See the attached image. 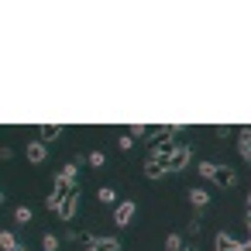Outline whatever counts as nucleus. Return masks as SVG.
<instances>
[{
	"label": "nucleus",
	"instance_id": "f257e3e1",
	"mask_svg": "<svg viewBox=\"0 0 251 251\" xmlns=\"http://www.w3.org/2000/svg\"><path fill=\"white\" fill-rule=\"evenodd\" d=\"M189 158H193V148H189V145H176V151H172V158L165 162V169H169V172H182V169L189 165Z\"/></svg>",
	"mask_w": 251,
	"mask_h": 251
},
{
	"label": "nucleus",
	"instance_id": "f03ea898",
	"mask_svg": "<svg viewBox=\"0 0 251 251\" xmlns=\"http://www.w3.org/2000/svg\"><path fill=\"white\" fill-rule=\"evenodd\" d=\"M134 213H138L134 200H124V203H117V206H114V224H117V227H127V224L134 220Z\"/></svg>",
	"mask_w": 251,
	"mask_h": 251
},
{
	"label": "nucleus",
	"instance_id": "7ed1b4c3",
	"mask_svg": "<svg viewBox=\"0 0 251 251\" xmlns=\"http://www.w3.org/2000/svg\"><path fill=\"white\" fill-rule=\"evenodd\" d=\"M213 182H217L220 189H230V186H237V172H234V165H217V176H213Z\"/></svg>",
	"mask_w": 251,
	"mask_h": 251
},
{
	"label": "nucleus",
	"instance_id": "20e7f679",
	"mask_svg": "<svg viewBox=\"0 0 251 251\" xmlns=\"http://www.w3.org/2000/svg\"><path fill=\"white\" fill-rule=\"evenodd\" d=\"M25 155H28L31 165H42V162L49 158V145H45V141H31V145L25 148Z\"/></svg>",
	"mask_w": 251,
	"mask_h": 251
},
{
	"label": "nucleus",
	"instance_id": "39448f33",
	"mask_svg": "<svg viewBox=\"0 0 251 251\" xmlns=\"http://www.w3.org/2000/svg\"><path fill=\"white\" fill-rule=\"evenodd\" d=\"M141 172H145V179H162V176H169V169L158 162V158H145V165H141Z\"/></svg>",
	"mask_w": 251,
	"mask_h": 251
},
{
	"label": "nucleus",
	"instance_id": "423d86ee",
	"mask_svg": "<svg viewBox=\"0 0 251 251\" xmlns=\"http://www.w3.org/2000/svg\"><path fill=\"white\" fill-rule=\"evenodd\" d=\"M186 196H189V206H193V210H206V206H210V193H206L203 186H193Z\"/></svg>",
	"mask_w": 251,
	"mask_h": 251
},
{
	"label": "nucleus",
	"instance_id": "0eeeda50",
	"mask_svg": "<svg viewBox=\"0 0 251 251\" xmlns=\"http://www.w3.org/2000/svg\"><path fill=\"white\" fill-rule=\"evenodd\" d=\"M79 213V189H73L69 193V200L62 203V210H59V220H73Z\"/></svg>",
	"mask_w": 251,
	"mask_h": 251
},
{
	"label": "nucleus",
	"instance_id": "6e6552de",
	"mask_svg": "<svg viewBox=\"0 0 251 251\" xmlns=\"http://www.w3.org/2000/svg\"><path fill=\"white\" fill-rule=\"evenodd\" d=\"M241 248V241H234L227 230H217L213 234V251H237Z\"/></svg>",
	"mask_w": 251,
	"mask_h": 251
},
{
	"label": "nucleus",
	"instance_id": "1a4fd4ad",
	"mask_svg": "<svg viewBox=\"0 0 251 251\" xmlns=\"http://www.w3.org/2000/svg\"><path fill=\"white\" fill-rule=\"evenodd\" d=\"M66 200H69V193H66V189H55V186H52V193L45 196V206H49V210H52V213L59 217V210H62V203H66Z\"/></svg>",
	"mask_w": 251,
	"mask_h": 251
},
{
	"label": "nucleus",
	"instance_id": "9d476101",
	"mask_svg": "<svg viewBox=\"0 0 251 251\" xmlns=\"http://www.w3.org/2000/svg\"><path fill=\"white\" fill-rule=\"evenodd\" d=\"M59 134H62V127H59V124H38V141H45V145H49V141H55Z\"/></svg>",
	"mask_w": 251,
	"mask_h": 251
},
{
	"label": "nucleus",
	"instance_id": "9b49d317",
	"mask_svg": "<svg viewBox=\"0 0 251 251\" xmlns=\"http://www.w3.org/2000/svg\"><path fill=\"white\" fill-rule=\"evenodd\" d=\"M0 248H4V251H18V248H21V241H18L11 230H0Z\"/></svg>",
	"mask_w": 251,
	"mask_h": 251
},
{
	"label": "nucleus",
	"instance_id": "f8f14e48",
	"mask_svg": "<svg viewBox=\"0 0 251 251\" xmlns=\"http://www.w3.org/2000/svg\"><path fill=\"white\" fill-rule=\"evenodd\" d=\"M182 248H186V237H182V234H176V230H172V234H169V237H165V251H182Z\"/></svg>",
	"mask_w": 251,
	"mask_h": 251
},
{
	"label": "nucleus",
	"instance_id": "ddd939ff",
	"mask_svg": "<svg viewBox=\"0 0 251 251\" xmlns=\"http://www.w3.org/2000/svg\"><path fill=\"white\" fill-rule=\"evenodd\" d=\"M59 244H62V241H59L55 234H49V230L42 234V251H59Z\"/></svg>",
	"mask_w": 251,
	"mask_h": 251
},
{
	"label": "nucleus",
	"instance_id": "4468645a",
	"mask_svg": "<svg viewBox=\"0 0 251 251\" xmlns=\"http://www.w3.org/2000/svg\"><path fill=\"white\" fill-rule=\"evenodd\" d=\"M86 162H90L93 169H103V165H107V155H103V151L97 148V151H90V155H86Z\"/></svg>",
	"mask_w": 251,
	"mask_h": 251
},
{
	"label": "nucleus",
	"instance_id": "2eb2a0df",
	"mask_svg": "<svg viewBox=\"0 0 251 251\" xmlns=\"http://www.w3.org/2000/svg\"><path fill=\"white\" fill-rule=\"evenodd\" d=\"M97 248H100V251H121V241H117V237H100Z\"/></svg>",
	"mask_w": 251,
	"mask_h": 251
},
{
	"label": "nucleus",
	"instance_id": "dca6fc26",
	"mask_svg": "<svg viewBox=\"0 0 251 251\" xmlns=\"http://www.w3.org/2000/svg\"><path fill=\"white\" fill-rule=\"evenodd\" d=\"M97 200H100V203H114V200H117V193H114L110 186H100V189H97Z\"/></svg>",
	"mask_w": 251,
	"mask_h": 251
},
{
	"label": "nucleus",
	"instance_id": "f3484780",
	"mask_svg": "<svg viewBox=\"0 0 251 251\" xmlns=\"http://www.w3.org/2000/svg\"><path fill=\"white\" fill-rule=\"evenodd\" d=\"M14 220H18V224H28V220H31V206H25V203H21V206L14 210Z\"/></svg>",
	"mask_w": 251,
	"mask_h": 251
},
{
	"label": "nucleus",
	"instance_id": "a211bd4d",
	"mask_svg": "<svg viewBox=\"0 0 251 251\" xmlns=\"http://www.w3.org/2000/svg\"><path fill=\"white\" fill-rule=\"evenodd\" d=\"M200 176H203V179H213V176H217V165H213V162H200Z\"/></svg>",
	"mask_w": 251,
	"mask_h": 251
},
{
	"label": "nucleus",
	"instance_id": "6ab92c4d",
	"mask_svg": "<svg viewBox=\"0 0 251 251\" xmlns=\"http://www.w3.org/2000/svg\"><path fill=\"white\" fill-rule=\"evenodd\" d=\"M241 145H251V127H241V131H237V148H241Z\"/></svg>",
	"mask_w": 251,
	"mask_h": 251
},
{
	"label": "nucleus",
	"instance_id": "aec40b11",
	"mask_svg": "<svg viewBox=\"0 0 251 251\" xmlns=\"http://www.w3.org/2000/svg\"><path fill=\"white\" fill-rule=\"evenodd\" d=\"M117 145H121L124 151H131V148H134V138H131V134H121V138H117Z\"/></svg>",
	"mask_w": 251,
	"mask_h": 251
},
{
	"label": "nucleus",
	"instance_id": "412c9836",
	"mask_svg": "<svg viewBox=\"0 0 251 251\" xmlns=\"http://www.w3.org/2000/svg\"><path fill=\"white\" fill-rule=\"evenodd\" d=\"M244 224H248V234H251V193H248V203H244Z\"/></svg>",
	"mask_w": 251,
	"mask_h": 251
},
{
	"label": "nucleus",
	"instance_id": "4be33fe9",
	"mask_svg": "<svg viewBox=\"0 0 251 251\" xmlns=\"http://www.w3.org/2000/svg\"><path fill=\"white\" fill-rule=\"evenodd\" d=\"M145 131H151V127H145V124H131V138H138V134H145Z\"/></svg>",
	"mask_w": 251,
	"mask_h": 251
},
{
	"label": "nucleus",
	"instance_id": "5701e85b",
	"mask_svg": "<svg viewBox=\"0 0 251 251\" xmlns=\"http://www.w3.org/2000/svg\"><path fill=\"white\" fill-rule=\"evenodd\" d=\"M237 151H241V158H244V162H251V145H241Z\"/></svg>",
	"mask_w": 251,
	"mask_h": 251
},
{
	"label": "nucleus",
	"instance_id": "b1692460",
	"mask_svg": "<svg viewBox=\"0 0 251 251\" xmlns=\"http://www.w3.org/2000/svg\"><path fill=\"white\" fill-rule=\"evenodd\" d=\"M237 251H251V237H248V241H241V248H237Z\"/></svg>",
	"mask_w": 251,
	"mask_h": 251
},
{
	"label": "nucleus",
	"instance_id": "393cba45",
	"mask_svg": "<svg viewBox=\"0 0 251 251\" xmlns=\"http://www.w3.org/2000/svg\"><path fill=\"white\" fill-rule=\"evenodd\" d=\"M182 251H196V244H193V241H186V248H182Z\"/></svg>",
	"mask_w": 251,
	"mask_h": 251
},
{
	"label": "nucleus",
	"instance_id": "a878e982",
	"mask_svg": "<svg viewBox=\"0 0 251 251\" xmlns=\"http://www.w3.org/2000/svg\"><path fill=\"white\" fill-rule=\"evenodd\" d=\"M83 251H100V248H97V244H86V248H83Z\"/></svg>",
	"mask_w": 251,
	"mask_h": 251
},
{
	"label": "nucleus",
	"instance_id": "bb28decb",
	"mask_svg": "<svg viewBox=\"0 0 251 251\" xmlns=\"http://www.w3.org/2000/svg\"><path fill=\"white\" fill-rule=\"evenodd\" d=\"M18 251H28V248H25V244H21V248H18Z\"/></svg>",
	"mask_w": 251,
	"mask_h": 251
}]
</instances>
